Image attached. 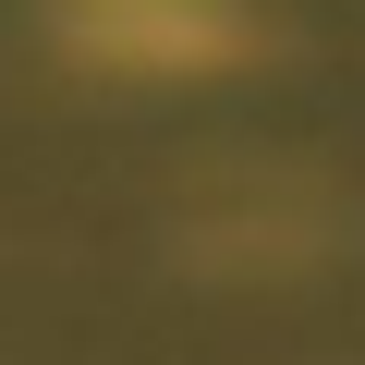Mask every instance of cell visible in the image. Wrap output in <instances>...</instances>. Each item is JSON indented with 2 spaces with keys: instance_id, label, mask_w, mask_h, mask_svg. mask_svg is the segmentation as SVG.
Masks as SVG:
<instances>
[{
  "instance_id": "cell-1",
  "label": "cell",
  "mask_w": 365,
  "mask_h": 365,
  "mask_svg": "<svg viewBox=\"0 0 365 365\" xmlns=\"http://www.w3.org/2000/svg\"><path fill=\"white\" fill-rule=\"evenodd\" d=\"M61 25L98 61H220L232 49V0H61Z\"/></svg>"
}]
</instances>
